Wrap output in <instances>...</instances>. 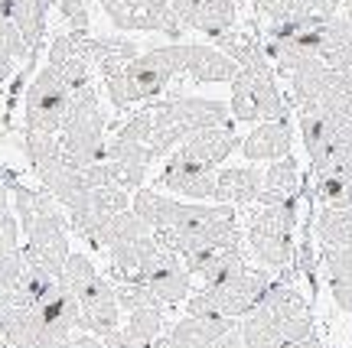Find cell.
Segmentation results:
<instances>
[{
  "label": "cell",
  "instance_id": "1",
  "mask_svg": "<svg viewBox=\"0 0 352 348\" xmlns=\"http://www.w3.org/2000/svg\"><path fill=\"white\" fill-rule=\"evenodd\" d=\"M239 332L245 348H290L314 336V319L300 290L280 277L245 316V323H239Z\"/></svg>",
  "mask_w": 352,
  "mask_h": 348
},
{
  "label": "cell",
  "instance_id": "2",
  "mask_svg": "<svg viewBox=\"0 0 352 348\" xmlns=\"http://www.w3.org/2000/svg\"><path fill=\"white\" fill-rule=\"evenodd\" d=\"M153 237H157L166 251L186 257V254H196V251L226 244L232 237H241V228H239L235 205H222V202H215V205L183 202L176 222L170 224L166 231H153Z\"/></svg>",
  "mask_w": 352,
  "mask_h": 348
},
{
  "label": "cell",
  "instance_id": "3",
  "mask_svg": "<svg viewBox=\"0 0 352 348\" xmlns=\"http://www.w3.org/2000/svg\"><path fill=\"white\" fill-rule=\"evenodd\" d=\"M59 286L78 299V310H82L78 329L82 332L104 338L108 332L121 329L118 325L121 323V306H118L111 280H104L85 254H69L63 274H59Z\"/></svg>",
  "mask_w": 352,
  "mask_h": 348
},
{
  "label": "cell",
  "instance_id": "4",
  "mask_svg": "<svg viewBox=\"0 0 352 348\" xmlns=\"http://www.w3.org/2000/svg\"><path fill=\"white\" fill-rule=\"evenodd\" d=\"M179 72H183V43H170V46L140 52L127 69L108 75L104 91H108L114 108H127V104L164 95Z\"/></svg>",
  "mask_w": 352,
  "mask_h": 348
},
{
  "label": "cell",
  "instance_id": "5",
  "mask_svg": "<svg viewBox=\"0 0 352 348\" xmlns=\"http://www.w3.org/2000/svg\"><path fill=\"white\" fill-rule=\"evenodd\" d=\"M59 143H63L65 166L72 170L104 163V114L98 104V88L91 82L72 91L69 111L59 127Z\"/></svg>",
  "mask_w": 352,
  "mask_h": 348
},
{
  "label": "cell",
  "instance_id": "6",
  "mask_svg": "<svg viewBox=\"0 0 352 348\" xmlns=\"http://www.w3.org/2000/svg\"><path fill=\"white\" fill-rule=\"evenodd\" d=\"M277 277L271 270H241L226 283L202 286L199 293L186 299V316L192 319H245L261 303Z\"/></svg>",
  "mask_w": 352,
  "mask_h": 348
},
{
  "label": "cell",
  "instance_id": "7",
  "mask_svg": "<svg viewBox=\"0 0 352 348\" xmlns=\"http://www.w3.org/2000/svg\"><path fill=\"white\" fill-rule=\"evenodd\" d=\"M294 228H297V199L277 202V205H258L248 215V244L254 261L264 270H284L294 261Z\"/></svg>",
  "mask_w": 352,
  "mask_h": 348
},
{
  "label": "cell",
  "instance_id": "8",
  "mask_svg": "<svg viewBox=\"0 0 352 348\" xmlns=\"http://www.w3.org/2000/svg\"><path fill=\"white\" fill-rule=\"evenodd\" d=\"M235 121H290V104L277 88L274 72H241L232 78V104Z\"/></svg>",
  "mask_w": 352,
  "mask_h": 348
},
{
  "label": "cell",
  "instance_id": "9",
  "mask_svg": "<svg viewBox=\"0 0 352 348\" xmlns=\"http://www.w3.org/2000/svg\"><path fill=\"white\" fill-rule=\"evenodd\" d=\"M290 101L300 114H329L352 101V69H310L290 78Z\"/></svg>",
  "mask_w": 352,
  "mask_h": 348
},
{
  "label": "cell",
  "instance_id": "10",
  "mask_svg": "<svg viewBox=\"0 0 352 348\" xmlns=\"http://www.w3.org/2000/svg\"><path fill=\"white\" fill-rule=\"evenodd\" d=\"M20 235L26 237L23 244V261L33 267H43L46 274L59 280L65 261H69V235H65V215H33L20 222Z\"/></svg>",
  "mask_w": 352,
  "mask_h": 348
},
{
  "label": "cell",
  "instance_id": "11",
  "mask_svg": "<svg viewBox=\"0 0 352 348\" xmlns=\"http://www.w3.org/2000/svg\"><path fill=\"white\" fill-rule=\"evenodd\" d=\"M72 88L56 65H46L26 88V130L33 134H59L63 117L69 111Z\"/></svg>",
  "mask_w": 352,
  "mask_h": 348
},
{
  "label": "cell",
  "instance_id": "12",
  "mask_svg": "<svg viewBox=\"0 0 352 348\" xmlns=\"http://www.w3.org/2000/svg\"><path fill=\"white\" fill-rule=\"evenodd\" d=\"M153 114V130L160 127H179L183 134H196V130H209V127H228L232 124V111L226 101L215 98H186V95H173V98L160 101Z\"/></svg>",
  "mask_w": 352,
  "mask_h": 348
},
{
  "label": "cell",
  "instance_id": "13",
  "mask_svg": "<svg viewBox=\"0 0 352 348\" xmlns=\"http://www.w3.org/2000/svg\"><path fill=\"white\" fill-rule=\"evenodd\" d=\"M179 261H183V267H186L189 274L202 277V283L206 286L226 283V280H232V277H239L241 270H248L241 237H232V241H226V244H215V248L186 254V257H179Z\"/></svg>",
  "mask_w": 352,
  "mask_h": 348
},
{
  "label": "cell",
  "instance_id": "14",
  "mask_svg": "<svg viewBox=\"0 0 352 348\" xmlns=\"http://www.w3.org/2000/svg\"><path fill=\"white\" fill-rule=\"evenodd\" d=\"M160 3H170L183 30H196L212 39L235 30V20H239L232 0H160Z\"/></svg>",
  "mask_w": 352,
  "mask_h": 348
},
{
  "label": "cell",
  "instance_id": "15",
  "mask_svg": "<svg viewBox=\"0 0 352 348\" xmlns=\"http://www.w3.org/2000/svg\"><path fill=\"white\" fill-rule=\"evenodd\" d=\"M104 163L111 166L114 186L121 189H144V176H147V166H151V150L147 143H131V140L114 137L104 143Z\"/></svg>",
  "mask_w": 352,
  "mask_h": 348
},
{
  "label": "cell",
  "instance_id": "16",
  "mask_svg": "<svg viewBox=\"0 0 352 348\" xmlns=\"http://www.w3.org/2000/svg\"><path fill=\"white\" fill-rule=\"evenodd\" d=\"M160 186L170 192H179L192 202L202 199H215V170H206L199 163H189L183 156H170L160 173Z\"/></svg>",
  "mask_w": 352,
  "mask_h": 348
},
{
  "label": "cell",
  "instance_id": "17",
  "mask_svg": "<svg viewBox=\"0 0 352 348\" xmlns=\"http://www.w3.org/2000/svg\"><path fill=\"white\" fill-rule=\"evenodd\" d=\"M0 336L10 348H39L50 345V342H63V338L50 336L46 323L39 319V312L33 306H7V310H0Z\"/></svg>",
  "mask_w": 352,
  "mask_h": 348
},
{
  "label": "cell",
  "instance_id": "18",
  "mask_svg": "<svg viewBox=\"0 0 352 348\" xmlns=\"http://www.w3.org/2000/svg\"><path fill=\"white\" fill-rule=\"evenodd\" d=\"M239 147V137H235V130L232 124L228 127H209V130H196V134H189L179 150H176V156H183L189 163H199L206 170H215L222 160H228V153Z\"/></svg>",
  "mask_w": 352,
  "mask_h": 348
},
{
  "label": "cell",
  "instance_id": "19",
  "mask_svg": "<svg viewBox=\"0 0 352 348\" xmlns=\"http://www.w3.org/2000/svg\"><path fill=\"white\" fill-rule=\"evenodd\" d=\"M183 72L192 82H232L239 75V65L215 46L183 43Z\"/></svg>",
  "mask_w": 352,
  "mask_h": 348
},
{
  "label": "cell",
  "instance_id": "20",
  "mask_svg": "<svg viewBox=\"0 0 352 348\" xmlns=\"http://www.w3.org/2000/svg\"><path fill=\"white\" fill-rule=\"evenodd\" d=\"M264 189V173L258 166H228L215 173V202L222 205H254Z\"/></svg>",
  "mask_w": 352,
  "mask_h": 348
},
{
  "label": "cell",
  "instance_id": "21",
  "mask_svg": "<svg viewBox=\"0 0 352 348\" xmlns=\"http://www.w3.org/2000/svg\"><path fill=\"white\" fill-rule=\"evenodd\" d=\"M82 56L91 65H98L101 75L108 78V75L127 69L140 56V49L138 43L127 36H85L82 39Z\"/></svg>",
  "mask_w": 352,
  "mask_h": 348
},
{
  "label": "cell",
  "instance_id": "22",
  "mask_svg": "<svg viewBox=\"0 0 352 348\" xmlns=\"http://www.w3.org/2000/svg\"><path fill=\"white\" fill-rule=\"evenodd\" d=\"M290 143H294L290 121H264V124H258L248 137L241 140V153L254 163L258 160L274 163L290 156Z\"/></svg>",
  "mask_w": 352,
  "mask_h": 348
},
{
  "label": "cell",
  "instance_id": "23",
  "mask_svg": "<svg viewBox=\"0 0 352 348\" xmlns=\"http://www.w3.org/2000/svg\"><path fill=\"white\" fill-rule=\"evenodd\" d=\"M140 286H147L153 297L160 299V306H173L189 299V286H192V274H189L179 254H170L160 267H153L151 274L140 280Z\"/></svg>",
  "mask_w": 352,
  "mask_h": 348
},
{
  "label": "cell",
  "instance_id": "24",
  "mask_svg": "<svg viewBox=\"0 0 352 348\" xmlns=\"http://www.w3.org/2000/svg\"><path fill=\"white\" fill-rule=\"evenodd\" d=\"M228 329H235V319H192V316H186L166 332V342H170V348H215Z\"/></svg>",
  "mask_w": 352,
  "mask_h": 348
},
{
  "label": "cell",
  "instance_id": "25",
  "mask_svg": "<svg viewBox=\"0 0 352 348\" xmlns=\"http://www.w3.org/2000/svg\"><path fill=\"white\" fill-rule=\"evenodd\" d=\"M297 160L294 156H284V160H274L264 173V189L254 205H277V202L297 199Z\"/></svg>",
  "mask_w": 352,
  "mask_h": 348
},
{
  "label": "cell",
  "instance_id": "26",
  "mask_svg": "<svg viewBox=\"0 0 352 348\" xmlns=\"http://www.w3.org/2000/svg\"><path fill=\"white\" fill-rule=\"evenodd\" d=\"M46 10L50 0H10V23L20 30L30 52H36L46 36Z\"/></svg>",
  "mask_w": 352,
  "mask_h": 348
},
{
  "label": "cell",
  "instance_id": "27",
  "mask_svg": "<svg viewBox=\"0 0 352 348\" xmlns=\"http://www.w3.org/2000/svg\"><path fill=\"white\" fill-rule=\"evenodd\" d=\"M153 235V228L140 215L127 209L121 215H111L108 222L98 228V235H95V248H114V244H124V241H138V237H147Z\"/></svg>",
  "mask_w": 352,
  "mask_h": 348
},
{
  "label": "cell",
  "instance_id": "28",
  "mask_svg": "<svg viewBox=\"0 0 352 348\" xmlns=\"http://www.w3.org/2000/svg\"><path fill=\"white\" fill-rule=\"evenodd\" d=\"M314 235L323 248H352V211L323 209L316 215Z\"/></svg>",
  "mask_w": 352,
  "mask_h": 348
},
{
  "label": "cell",
  "instance_id": "29",
  "mask_svg": "<svg viewBox=\"0 0 352 348\" xmlns=\"http://www.w3.org/2000/svg\"><path fill=\"white\" fill-rule=\"evenodd\" d=\"M20 62H33V52L10 20H0V85L10 78Z\"/></svg>",
  "mask_w": 352,
  "mask_h": 348
},
{
  "label": "cell",
  "instance_id": "30",
  "mask_svg": "<svg viewBox=\"0 0 352 348\" xmlns=\"http://www.w3.org/2000/svg\"><path fill=\"white\" fill-rule=\"evenodd\" d=\"M314 192L323 209L352 211V179L342 176H316L314 173Z\"/></svg>",
  "mask_w": 352,
  "mask_h": 348
},
{
  "label": "cell",
  "instance_id": "31",
  "mask_svg": "<svg viewBox=\"0 0 352 348\" xmlns=\"http://www.w3.org/2000/svg\"><path fill=\"white\" fill-rule=\"evenodd\" d=\"M124 332L140 345H151L153 338L164 336V310H134L127 312Z\"/></svg>",
  "mask_w": 352,
  "mask_h": 348
},
{
  "label": "cell",
  "instance_id": "32",
  "mask_svg": "<svg viewBox=\"0 0 352 348\" xmlns=\"http://www.w3.org/2000/svg\"><path fill=\"white\" fill-rule=\"evenodd\" d=\"M114 286V297H118V306L127 312H134V310H164L160 306V299L153 297L147 286H140V283H121V280H111Z\"/></svg>",
  "mask_w": 352,
  "mask_h": 348
},
{
  "label": "cell",
  "instance_id": "33",
  "mask_svg": "<svg viewBox=\"0 0 352 348\" xmlns=\"http://www.w3.org/2000/svg\"><path fill=\"white\" fill-rule=\"evenodd\" d=\"M59 13H63V20L69 23V33L88 36L91 16H88V3H85V0H59Z\"/></svg>",
  "mask_w": 352,
  "mask_h": 348
},
{
  "label": "cell",
  "instance_id": "34",
  "mask_svg": "<svg viewBox=\"0 0 352 348\" xmlns=\"http://www.w3.org/2000/svg\"><path fill=\"white\" fill-rule=\"evenodd\" d=\"M316 176H342V179H352V147H336L327 160L314 166Z\"/></svg>",
  "mask_w": 352,
  "mask_h": 348
},
{
  "label": "cell",
  "instance_id": "35",
  "mask_svg": "<svg viewBox=\"0 0 352 348\" xmlns=\"http://www.w3.org/2000/svg\"><path fill=\"white\" fill-rule=\"evenodd\" d=\"M118 137L131 140V143H151V137H153V114H151V108H147V111H140V114H134V117L118 130Z\"/></svg>",
  "mask_w": 352,
  "mask_h": 348
},
{
  "label": "cell",
  "instance_id": "36",
  "mask_svg": "<svg viewBox=\"0 0 352 348\" xmlns=\"http://www.w3.org/2000/svg\"><path fill=\"white\" fill-rule=\"evenodd\" d=\"M101 345H104V348H151V345H140V342H134L124 329H114V332H108V336L101 338Z\"/></svg>",
  "mask_w": 352,
  "mask_h": 348
},
{
  "label": "cell",
  "instance_id": "37",
  "mask_svg": "<svg viewBox=\"0 0 352 348\" xmlns=\"http://www.w3.org/2000/svg\"><path fill=\"white\" fill-rule=\"evenodd\" d=\"M254 7L271 20V23H277V20H284V10H287V0H252Z\"/></svg>",
  "mask_w": 352,
  "mask_h": 348
},
{
  "label": "cell",
  "instance_id": "38",
  "mask_svg": "<svg viewBox=\"0 0 352 348\" xmlns=\"http://www.w3.org/2000/svg\"><path fill=\"white\" fill-rule=\"evenodd\" d=\"M215 348H245V342H241V332H239V325L235 329H228L226 336L219 338V345Z\"/></svg>",
  "mask_w": 352,
  "mask_h": 348
},
{
  "label": "cell",
  "instance_id": "39",
  "mask_svg": "<svg viewBox=\"0 0 352 348\" xmlns=\"http://www.w3.org/2000/svg\"><path fill=\"white\" fill-rule=\"evenodd\" d=\"M72 338H76V348H104L98 336H88V332H82V336H72Z\"/></svg>",
  "mask_w": 352,
  "mask_h": 348
},
{
  "label": "cell",
  "instance_id": "40",
  "mask_svg": "<svg viewBox=\"0 0 352 348\" xmlns=\"http://www.w3.org/2000/svg\"><path fill=\"white\" fill-rule=\"evenodd\" d=\"M3 215H10V186L7 183H0V218Z\"/></svg>",
  "mask_w": 352,
  "mask_h": 348
},
{
  "label": "cell",
  "instance_id": "41",
  "mask_svg": "<svg viewBox=\"0 0 352 348\" xmlns=\"http://www.w3.org/2000/svg\"><path fill=\"white\" fill-rule=\"evenodd\" d=\"M290 348H329V345H327V342H320V338L310 336V338H303V342H297V345H290Z\"/></svg>",
  "mask_w": 352,
  "mask_h": 348
},
{
  "label": "cell",
  "instance_id": "42",
  "mask_svg": "<svg viewBox=\"0 0 352 348\" xmlns=\"http://www.w3.org/2000/svg\"><path fill=\"white\" fill-rule=\"evenodd\" d=\"M0 20H10V0H0Z\"/></svg>",
  "mask_w": 352,
  "mask_h": 348
},
{
  "label": "cell",
  "instance_id": "43",
  "mask_svg": "<svg viewBox=\"0 0 352 348\" xmlns=\"http://www.w3.org/2000/svg\"><path fill=\"white\" fill-rule=\"evenodd\" d=\"M340 7H342V10H346V13H349V16H352V0H340Z\"/></svg>",
  "mask_w": 352,
  "mask_h": 348
}]
</instances>
